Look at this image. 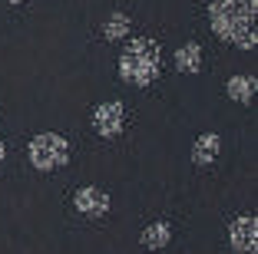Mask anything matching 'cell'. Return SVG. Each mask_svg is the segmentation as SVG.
Instances as JSON below:
<instances>
[{
    "instance_id": "obj_5",
    "label": "cell",
    "mask_w": 258,
    "mask_h": 254,
    "mask_svg": "<svg viewBox=\"0 0 258 254\" xmlns=\"http://www.w3.org/2000/svg\"><path fill=\"white\" fill-rule=\"evenodd\" d=\"M228 244L235 254H255L258 251V218L255 215H242L232 221L228 228Z\"/></svg>"
},
{
    "instance_id": "obj_8",
    "label": "cell",
    "mask_w": 258,
    "mask_h": 254,
    "mask_svg": "<svg viewBox=\"0 0 258 254\" xmlns=\"http://www.w3.org/2000/svg\"><path fill=\"white\" fill-rule=\"evenodd\" d=\"M169 241H172V231H169L166 221L149 224V228H143V234H139V244H143L146 251H162Z\"/></svg>"
},
{
    "instance_id": "obj_6",
    "label": "cell",
    "mask_w": 258,
    "mask_h": 254,
    "mask_svg": "<svg viewBox=\"0 0 258 254\" xmlns=\"http://www.w3.org/2000/svg\"><path fill=\"white\" fill-rule=\"evenodd\" d=\"M73 205L80 215H90V218H103L109 211V195L96 185H83L80 192L73 195Z\"/></svg>"
},
{
    "instance_id": "obj_4",
    "label": "cell",
    "mask_w": 258,
    "mask_h": 254,
    "mask_svg": "<svg viewBox=\"0 0 258 254\" xmlns=\"http://www.w3.org/2000/svg\"><path fill=\"white\" fill-rule=\"evenodd\" d=\"M122 122H126V106L119 99H109V103H99L93 112V129H96L103 139H116L122 132Z\"/></svg>"
},
{
    "instance_id": "obj_3",
    "label": "cell",
    "mask_w": 258,
    "mask_h": 254,
    "mask_svg": "<svg viewBox=\"0 0 258 254\" xmlns=\"http://www.w3.org/2000/svg\"><path fill=\"white\" fill-rule=\"evenodd\" d=\"M30 165L40 168V172H53V168H63L70 162V142L56 132H40L30 139Z\"/></svg>"
},
{
    "instance_id": "obj_9",
    "label": "cell",
    "mask_w": 258,
    "mask_h": 254,
    "mask_svg": "<svg viewBox=\"0 0 258 254\" xmlns=\"http://www.w3.org/2000/svg\"><path fill=\"white\" fill-rule=\"evenodd\" d=\"M255 90H258L255 76H232V79H228V99H235V103H242V106L251 103Z\"/></svg>"
},
{
    "instance_id": "obj_7",
    "label": "cell",
    "mask_w": 258,
    "mask_h": 254,
    "mask_svg": "<svg viewBox=\"0 0 258 254\" xmlns=\"http://www.w3.org/2000/svg\"><path fill=\"white\" fill-rule=\"evenodd\" d=\"M219 149H222L219 132H205V135H199L196 145H192V162H196V165H212L215 158H219Z\"/></svg>"
},
{
    "instance_id": "obj_2",
    "label": "cell",
    "mask_w": 258,
    "mask_h": 254,
    "mask_svg": "<svg viewBox=\"0 0 258 254\" xmlns=\"http://www.w3.org/2000/svg\"><path fill=\"white\" fill-rule=\"evenodd\" d=\"M162 63H159V43L149 37H136L133 43H126L119 56V76L129 86H149L156 82Z\"/></svg>"
},
{
    "instance_id": "obj_12",
    "label": "cell",
    "mask_w": 258,
    "mask_h": 254,
    "mask_svg": "<svg viewBox=\"0 0 258 254\" xmlns=\"http://www.w3.org/2000/svg\"><path fill=\"white\" fill-rule=\"evenodd\" d=\"M4 155H7V149H4V139H0V162H4Z\"/></svg>"
},
{
    "instance_id": "obj_10",
    "label": "cell",
    "mask_w": 258,
    "mask_h": 254,
    "mask_svg": "<svg viewBox=\"0 0 258 254\" xmlns=\"http://www.w3.org/2000/svg\"><path fill=\"white\" fill-rule=\"evenodd\" d=\"M175 66H179V73H199L202 69V50H199V43H185L175 50Z\"/></svg>"
},
{
    "instance_id": "obj_13",
    "label": "cell",
    "mask_w": 258,
    "mask_h": 254,
    "mask_svg": "<svg viewBox=\"0 0 258 254\" xmlns=\"http://www.w3.org/2000/svg\"><path fill=\"white\" fill-rule=\"evenodd\" d=\"M7 4H23V0H7Z\"/></svg>"
},
{
    "instance_id": "obj_1",
    "label": "cell",
    "mask_w": 258,
    "mask_h": 254,
    "mask_svg": "<svg viewBox=\"0 0 258 254\" xmlns=\"http://www.w3.org/2000/svg\"><path fill=\"white\" fill-rule=\"evenodd\" d=\"M255 14L258 0H212L209 4V23L212 33L225 43H235L242 50H255Z\"/></svg>"
},
{
    "instance_id": "obj_11",
    "label": "cell",
    "mask_w": 258,
    "mask_h": 254,
    "mask_svg": "<svg viewBox=\"0 0 258 254\" xmlns=\"http://www.w3.org/2000/svg\"><path fill=\"white\" fill-rule=\"evenodd\" d=\"M103 33H106V40H126L129 37V17L126 14H109L106 23H103Z\"/></svg>"
}]
</instances>
